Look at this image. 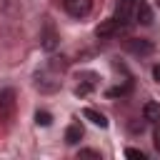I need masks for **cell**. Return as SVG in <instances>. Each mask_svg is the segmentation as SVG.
Instances as JSON below:
<instances>
[{
	"label": "cell",
	"instance_id": "14",
	"mask_svg": "<svg viewBox=\"0 0 160 160\" xmlns=\"http://www.w3.org/2000/svg\"><path fill=\"white\" fill-rule=\"evenodd\" d=\"M125 92H130V82H128V85H118V88H110V90H108V95H110V98H118V95H125Z\"/></svg>",
	"mask_w": 160,
	"mask_h": 160
},
{
	"label": "cell",
	"instance_id": "2",
	"mask_svg": "<svg viewBox=\"0 0 160 160\" xmlns=\"http://www.w3.org/2000/svg\"><path fill=\"white\" fill-rule=\"evenodd\" d=\"M125 28H128V25H125L122 20L110 18V20H105V22H100V25L95 28V35H98V38H112V35H120Z\"/></svg>",
	"mask_w": 160,
	"mask_h": 160
},
{
	"label": "cell",
	"instance_id": "6",
	"mask_svg": "<svg viewBox=\"0 0 160 160\" xmlns=\"http://www.w3.org/2000/svg\"><path fill=\"white\" fill-rule=\"evenodd\" d=\"M125 48H128L132 55H150L155 45H152L150 40H142V38L138 40V38H135V40H128V42H125Z\"/></svg>",
	"mask_w": 160,
	"mask_h": 160
},
{
	"label": "cell",
	"instance_id": "10",
	"mask_svg": "<svg viewBox=\"0 0 160 160\" xmlns=\"http://www.w3.org/2000/svg\"><path fill=\"white\" fill-rule=\"evenodd\" d=\"M82 115H85L92 125H98V128H108V118H105L102 112H98V110H92V108H85Z\"/></svg>",
	"mask_w": 160,
	"mask_h": 160
},
{
	"label": "cell",
	"instance_id": "3",
	"mask_svg": "<svg viewBox=\"0 0 160 160\" xmlns=\"http://www.w3.org/2000/svg\"><path fill=\"white\" fill-rule=\"evenodd\" d=\"M62 8L72 18H85L92 10V0H62Z\"/></svg>",
	"mask_w": 160,
	"mask_h": 160
},
{
	"label": "cell",
	"instance_id": "1",
	"mask_svg": "<svg viewBox=\"0 0 160 160\" xmlns=\"http://www.w3.org/2000/svg\"><path fill=\"white\" fill-rule=\"evenodd\" d=\"M55 68H58V60H52L45 70H40V72L35 75V85H38V90H42V92H52V90H58V88L62 85L60 75H55Z\"/></svg>",
	"mask_w": 160,
	"mask_h": 160
},
{
	"label": "cell",
	"instance_id": "8",
	"mask_svg": "<svg viewBox=\"0 0 160 160\" xmlns=\"http://www.w3.org/2000/svg\"><path fill=\"white\" fill-rule=\"evenodd\" d=\"M135 20H138L140 25H150V22H152V10H150L148 2L140 0V2L135 5Z\"/></svg>",
	"mask_w": 160,
	"mask_h": 160
},
{
	"label": "cell",
	"instance_id": "7",
	"mask_svg": "<svg viewBox=\"0 0 160 160\" xmlns=\"http://www.w3.org/2000/svg\"><path fill=\"white\" fill-rule=\"evenodd\" d=\"M135 5H138L135 0H118L115 18H118V20H122L125 25H130V12H132V8H135Z\"/></svg>",
	"mask_w": 160,
	"mask_h": 160
},
{
	"label": "cell",
	"instance_id": "16",
	"mask_svg": "<svg viewBox=\"0 0 160 160\" xmlns=\"http://www.w3.org/2000/svg\"><path fill=\"white\" fill-rule=\"evenodd\" d=\"M152 142H155V150L160 152V125L155 128V132H152Z\"/></svg>",
	"mask_w": 160,
	"mask_h": 160
},
{
	"label": "cell",
	"instance_id": "13",
	"mask_svg": "<svg viewBox=\"0 0 160 160\" xmlns=\"http://www.w3.org/2000/svg\"><path fill=\"white\" fill-rule=\"evenodd\" d=\"M35 122L45 128V125H50V122H52V118H50V112H45V110H38V115H35Z\"/></svg>",
	"mask_w": 160,
	"mask_h": 160
},
{
	"label": "cell",
	"instance_id": "11",
	"mask_svg": "<svg viewBox=\"0 0 160 160\" xmlns=\"http://www.w3.org/2000/svg\"><path fill=\"white\" fill-rule=\"evenodd\" d=\"M80 138H82V128H80V122L68 125V130H65V142H68V145H75V142H80Z\"/></svg>",
	"mask_w": 160,
	"mask_h": 160
},
{
	"label": "cell",
	"instance_id": "9",
	"mask_svg": "<svg viewBox=\"0 0 160 160\" xmlns=\"http://www.w3.org/2000/svg\"><path fill=\"white\" fill-rule=\"evenodd\" d=\"M142 118L148 120V122H160V102H155V100H150V102H145L142 105Z\"/></svg>",
	"mask_w": 160,
	"mask_h": 160
},
{
	"label": "cell",
	"instance_id": "17",
	"mask_svg": "<svg viewBox=\"0 0 160 160\" xmlns=\"http://www.w3.org/2000/svg\"><path fill=\"white\" fill-rule=\"evenodd\" d=\"M80 158H100V152H95V150H80Z\"/></svg>",
	"mask_w": 160,
	"mask_h": 160
},
{
	"label": "cell",
	"instance_id": "4",
	"mask_svg": "<svg viewBox=\"0 0 160 160\" xmlns=\"http://www.w3.org/2000/svg\"><path fill=\"white\" fill-rule=\"evenodd\" d=\"M15 110V90L5 88L0 90V120H8Z\"/></svg>",
	"mask_w": 160,
	"mask_h": 160
},
{
	"label": "cell",
	"instance_id": "5",
	"mask_svg": "<svg viewBox=\"0 0 160 160\" xmlns=\"http://www.w3.org/2000/svg\"><path fill=\"white\" fill-rule=\"evenodd\" d=\"M78 80H80V82H78V88H75V95H88L92 88H98V75H95V72H80Z\"/></svg>",
	"mask_w": 160,
	"mask_h": 160
},
{
	"label": "cell",
	"instance_id": "15",
	"mask_svg": "<svg viewBox=\"0 0 160 160\" xmlns=\"http://www.w3.org/2000/svg\"><path fill=\"white\" fill-rule=\"evenodd\" d=\"M125 155H128L130 160H145V152H142V150H138V148H128V150H125Z\"/></svg>",
	"mask_w": 160,
	"mask_h": 160
},
{
	"label": "cell",
	"instance_id": "18",
	"mask_svg": "<svg viewBox=\"0 0 160 160\" xmlns=\"http://www.w3.org/2000/svg\"><path fill=\"white\" fill-rule=\"evenodd\" d=\"M152 78L160 82V65H155V68H152Z\"/></svg>",
	"mask_w": 160,
	"mask_h": 160
},
{
	"label": "cell",
	"instance_id": "12",
	"mask_svg": "<svg viewBox=\"0 0 160 160\" xmlns=\"http://www.w3.org/2000/svg\"><path fill=\"white\" fill-rule=\"evenodd\" d=\"M55 45H58V35H55L52 25H45V32H42V48H45V50H55Z\"/></svg>",
	"mask_w": 160,
	"mask_h": 160
}]
</instances>
